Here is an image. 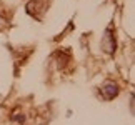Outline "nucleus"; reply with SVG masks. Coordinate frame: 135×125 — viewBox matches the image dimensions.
<instances>
[{
	"mask_svg": "<svg viewBox=\"0 0 135 125\" xmlns=\"http://www.w3.org/2000/svg\"><path fill=\"white\" fill-rule=\"evenodd\" d=\"M100 93H102V97L105 98V100H112V98L118 93V87L113 82H105L100 87Z\"/></svg>",
	"mask_w": 135,
	"mask_h": 125,
	"instance_id": "obj_1",
	"label": "nucleus"
},
{
	"mask_svg": "<svg viewBox=\"0 0 135 125\" xmlns=\"http://www.w3.org/2000/svg\"><path fill=\"white\" fill-rule=\"evenodd\" d=\"M102 47H103V50H105V52H108V54H112V52L115 50V40H113V37H112V32H110V30H107V32H105V35H103Z\"/></svg>",
	"mask_w": 135,
	"mask_h": 125,
	"instance_id": "obj_2",
	"label": "nucleus"
}]
</instances>
